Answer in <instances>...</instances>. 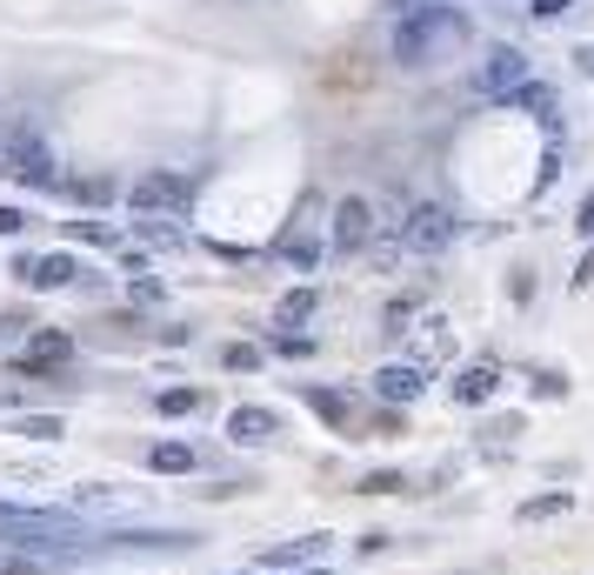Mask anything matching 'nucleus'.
Segmentation results:
<instances>
[{
    "instance_id": "nucleus-1",
    "label": "nucleus",
    "mask_w": 594,
    "mask_h": 575,
    "mask_svg": "<svg viewBox=\"0 0 594 575\" xmlns=\"http://www.w3.org/2000/svg\"><path fill=\"white\" fill-rule=\"evenodd\" d=\"M0 542L8 549H27L41 562H74V555H88L101 549V535L80 522L74 509H14V502H0Z\"/></svg>"
},
{
    "instance_id": "nucleus-2",
    "label": "nucleus",
    "mask_w": 594,
    "mask_h": 575,
    "mask_svg": "<svg viewBox=\"0 0 594 575\" xmlns=\"http://www.w3.org/2000/svg\"><path fill=\"white\" fill-rule=\"evenodd\" d=\"M461 41H468V14L448 8V0H421V8H401V21H394V34H388V47H394L401 67H428V60L455 54Z\"/></svg>"
},
{
    "instance_id": "nucleus-3",
    "label": "nucleus",
    "mask_w": 594,
    "mask_h": 575,
    "mask_svg": "<svg viewBox=\"0 0 594 575\" xmlns=\"http://www.w3.org/2000/svg\"><path fill=\"white\" fill-rule=\"evenodd\" d=\"M21 188H34V195H54L60 188V161H54V147L27 128V121H14L8 128V161H0Z\"/></svg>"
},
{
    "instance_id": "nucleus-4",
    "label": "nucleus",
    "mask_w": 594,
    "mask_h": 575,
    "mask_svg": "<svg viewBox=\"0 0 594 575\" xmlns=\"http://www.w3.org/2000/svg\"><path fill=\"white\" fill-rule=\"evenodd\" d=\"M401 241H407L414 255H441L448 241H455V208H441V201H414V208H407Z\"/></svg>"
},
{
    "instance_id": "nucleus-5",
    "label": "nucleus",
    "mask_w": 594,
    "mask_h": 575,
    "mask_svg": "<svg viewBox=\"0 0 594 575\" xmlns=\"http://www.w3.org/2000/svg\"><path fill=\"white\" fill-rule=\"evenodd\" d=\"M522 80H528V54H522V47H487V54H481V67H474V88H481L487 101L515 95Z\"/></svg>"
},
{
    "instance_id": "nucleus-6",
    "label": "nucleus",
    "mask_w": 594,
    "mask_h": 575,
    "mask_svg": "<svg viewBox=\"0 0 594 575\" xmlns=\"http://www.w3.org/2000/svg\"><path fill=\"white\" fill-rule=\"evenodd\" d=\"M127 201H134V214H175V208H188V181L167 175V168H154V175H141V181L127 188Z\"/></svg>"
},
{
    "instance_id": "nucleus-7",
    "label": "nucleus",
    "mask_w": 594,
    "mask_h": 575,
    "mask_svg": "<svg viewBox=\"0 0 594 575\" xmlns=\"http://www.w3.org/2000/svg\"><path fill=\"white\" fill-rule=\"evenodd\" d=\"M368 241H374V201L348 195L341 208H334V248H341V255H361Z\"/></svg>"
},
{
    "instance_id": "nucleus-8",
    "label": "nucleus",
    "mask_w": 594,
    "mask_h": 575,
    "mask_svg": "<svg viewBox=\"0 0 594 575\" xmlns=\"http://www.w3.org/2000/svg\"><path fill=\"white\" fill-rule=\"evenodd\" d=\"M227 435H234L240 449H261V442L281 435V416H274V408H261V401H240L234 416H227Z\"/></svg>"
},
{
    "instance_id": "nucleus-9",
    "label": "nucleus",
    "mask_w": 594,
    "mask_h": 575,
    "mask_svg": "<svg viewBox=\"0 0 594 575\" xmlns=\"http://www.w3.org/2000/svg\"><path fill=\"white\" fill-rule=\"evenodd\" d=\"M421 388H428V375L407 368V362H394V368H381V375H374V401H381V408H407Z\"/></svg>"
},
{
    "instance_id": "nucleus-10",
    "label": "nucleus",
    "mask_w": 594,
    "mask_h": 575,
    "mask_svg": "<svg viewBox=\"0 0 594 575\" xmlns=\"http://www.w3.org/2000/svg\"><path fill=\"white\" fill-rule=\"evenodd\" d=\"M327 555V535H294V542H281V549H261V568L274 575V568H314Z\"/></svg>"
},
{
    "instance_id": "nucleus-11",
    "label": "nucleus",
    "mask_w": 594,
    "mask_h": 575,
    "mask_svg": "<svg viewBox=\"0 0 594 575\" xmlns=\"http://www.w3.org/2000/svg\"><path fill=\"white\" fill-rule=\"evenodd\" d=\"M67 355H74V335H60V328H41V335L27 342V355H21V368H27V375H41V368H67Z\"/></svg>"
},
{
    "instance_id": "nucleus-12",
    "label": "nucleus",
    "mask_w": 594,
    "mask_h": 575,
    "mask_svg": "<svg viewBox=\"0 0 594 575\" xmlns=\"http://www.w3.org/2000/svg\"><path fill=\"white\" fill-rule=\"evenodd\" d=\"M14 275H21L27 288H67V281H74L80 268H74V255H27V262H21Z\"/></svg>"
},
{
    "instance_id": "nucleus-13",
    "label": "nucleus",
    "mask_w": 594,
    "mask_h": 575,
    "mask_svg": "<svg viewBox=\"0 0 594 575\" xmlns=\"http://www.w3.org/2000/svg\"><path fill=\"white\" fill-rule=\"evenodd\" d=\"M494 388H501V368L494 362H468L461 382H455V401L461 408H481V401H494Z\"/></svg>"
},
{
    "instance_id": "nucleus-14",
    "label": "nucleus",
    "mask_w": 594,
    "mask_h": 575,
    "mask_svg": "<svg viewBox=\"0 0 594 575\" xmlns=\"http://www.w3.org/2000/svg\"><path fill=\"white\" fill-rule=\"evenodd\" d=\"M307 408L327 422V429H355V401L341 388H307Z\"/></svg>"
},
{
    "instance_id": "nucleus-15",
    "label": "nucleus",
    "mask_w": 594,
    "mask_h": 575,
    "mask_svg": "<svg viewBox=\"0 0 594 575\" xmlns=\"http://www.w3.org/2000/svg\"><path fill=\"white\" fill-rule=\"evenodd\" d=\"M147 468H154V475H188V468H201V449H188V442H154V449H147Z\"/></svg>"
},
{
    "instance_id": "nucleus-16",
    "label": "nucleus",
    "mask_w": 594,
    "mask_h": 575,
    "mask_svg": "<svg viewBox=\"0 0 594 575\" xmlns=\"http://www.w3.org/2000/svg\"><path fill=\"white\" fill-rule=\"evenodd\" d=\"M314 308H321V288H288L274 301V328H301V321H314Z\"/></svg>"
},
{
    "instance_id": "nucleus-17",
    "label": "nucleus",
    "mask_w": 594,
    "mask_h": 575,
    "mask_svg": "<svg viewBox=\"0 0 594 575\" xmlns=\"http://www.w3.org/2000/svg\"><path fill=\"white\" fill-rule=\"evenodd\" d=\"M507 101H515L522 114H535V121H548V128H554V88H548V80H522V88L507 95Z\"/></svg>"
},
{
    "instance_id": "nucleus-18",
    "label": "nucleus",
    "mask_w": 594,
    "mask_h": 575,
    "mask_svg": "<svg viewBox=\"0 0 594 575\" xmlns=\"http://www.w3.org/2000/svg\"><path fill=\"white\" fill-rule=\"evenodd\" d=\"M574 509V496L568 488H554V496H528L522 509H515V522H554V516H568Z\"/></svg>"
},
{
    "instance_id": "nucleus-19",
    "label": "nucleus",
    "mask_w": 594,
    "mask_h": 575,
    "mask_svg": "<svg viewBox=\"0 0 594 575\" xmlns=\"http://www.w3.org/2000/svg\"><path fill=\"white\" fill-rule=\"evenodd\" d=\"M355 496H407V475L401 468H374V475L355 482Z\"/></svg>"
},
{
    "instance_id": "nucleus-20",
    "label": "nucleus",
    "mask_w": 594,
    "mask_h": 575,
    "mask_svg": "<svg viewBox=\"0 0 594 575\" xmlns=\"http://www.w3.org/2000/svg\"><path fill=\"white\" fill-rule=\"evenodd\" d=\"M154 408H160V416H194V408H201V388H160Z\"/></svg>"
},
{
    "instance_id": "nucleus-21",
    "label": "nucleus",
    "mask_w": 594,
    "mask_h": 575,
    "mask_svg": "<svg viewBox=\"0 0 594 575\" xmlns=\"http://www.w3.org/2000/svg\"><path fill=\"white\" fill-rule=\"evenodd\" d=\"M381 228H388V234H401V228H407V201H401V195H388V201L374 208V234H381Z\"/></svg>"
},
{
    "instance_id": "nucleus-22",
    "label": "nucleus",
    "mask_w": 594,
    "mask_h": 575,
    "mask_svg": "<svg viewBox=\"0 0 594 575\" xmlns=\"http://www.w3.org/2000/svg\"><path fill=\"white\" fill-rule=\"evenodd\" d=\"M14 429H21V435H34V442H60V422H54V416H21Z\"/></svg>"
},
{
    "instance_id": "nucleus-23",
    "label": "nucleus",
    "mask_w": 594,
    "mask_h": 575,
    "mask_svg": "<svg viewBox=\"0 0 594 575\" xmlns=\"http://www.w3.org/2000/svg\"><path fill=\"white\" fill-rule=\"evenodd\" d=\"M221 362H227V368H261V349H247V342H227V349H221Z\"/></svg>"
},
{
    "instance_id": "nucleus-24",
    "label": "nucleus",
    "mask_w": 594,
    "mask_h": 575,
    "mask_svg": "<svg viewBox=\"0 0 594 575\" xmlns=\"http://www.w3.org/2000/svg\"><path fill=\"white\" fill-rule=\"evenodd\" d=\"M74 234L94 241V248H114V228H108V221H74Z\"/></svg>"
},
{
    "instance_id": "nucleus-25",
    "label": "nucleus",
    "mask_w": 594,
    "mask_h": 575,
    "mask_svg": "<svg viewBox=\"0 0 594 575\" xmlns=\"http://www.w3.org/2000/svg\"><path fill=\"white\" fill-rule=\"evenodd\" d=\"M535 395H548V401H561V395H568V375H554V368H548V375H535Z\"/></svg>"
},
{
    "instance_id": "nucleus-26",
    "label": "nucleus",
    "mask_w": 594,
    "mask_h": 575,
    "mask_svg": "<svg viewBox=\"0 0 594 575\" xmlns=\"http://www.w3.org/2000/svg\"><path fill=\"white\" fill-rule=\"evenodd\" d=\"M455 575H507V562H501V555H487V562H468V568H455Z\"/></svg>"
},
{
    "instance_id": "nucleus-27",
    "label": "nucleus",
    "mask_w": 594,
    "mask_h": 575,
    "mask_svg": "<svg viewBox=\"0 0 594 575\" xmlns=\"http://www.w3.org/2000/svg\"><path fill=\"white\" fill-rule=\"evenodd\" d=\"M21 228H27V214H21V208H0V241L21 234Z\"/></svg>"
},
{
    "instance_id": "nucleus-28",
    "label": "nucleus",
    "mask_w": 594,
    "mask_h": 575,
    "mask_svg": "<svg viewBox=\"0 0 594 575\" xmlns=\"http://www.w3.org/2000/svg\"><path fill=\"white\" fill-rule=\"evenodd\" d=\"M134 301H141V308H154V301H160V281H147V275H141V281H134Z\"/></svg>"
},
{
    "instance_id": "nucleus-29",
    "label": "nucleus",
    "mask_w": 594,
    "mask_h": 575,
    "mask_svg": "<svg viewBox=\"0 0 594 575\" xmlns=\"http://www.w3.org/2000/svg\"><path fill=\"white\" fill-rule=\"evenodd\" d=\"M568 281H574V288H587V281H594V248H587V255L574 262V275H568Z\"/></svg>"
},
{
    "instance_id": "nucleus-30",
    "label": "nucleus",
    "mask_w": 594,
    "mask_h": 575,
    "mask_svg": "<svg viewBox=\"0 0 594 575\" xmlns=\"http://www.w3.org/2000/svg\"><path fill=\"white\" fill-rule=\"evenodd\" d=\"M568 14V0H535V21H561Z\"/></svg>"
},
{
    "instance_id": "nucleus-31",
    "label": "nucleus",
    "mask_w": 594,
    "mask_h": 575,
    "mask_svg": "<svg viewBox=\"0 0 594 575\" xmlns=\"http://www.w3.org/2000/svg\"><path fill=\"white\" fill-rule=\"evenodd\" d=\"M21 328H27L21 314H0V342H21Z\"/></svg>"
},
{
    "instance_id": "nucleus-32",
    "label": "nucleus",
    "mask_w": 594,
    "mask_h": 575,
    "mask_svg": "<svg viewBox=\"0 0 594 575\" xmlns=\"http://www.w3.org/2000/svg\"><path fill=\"white\" fill-rule=\"evenodd\" d=\"M574 221H581V234H594V188L581 195V214H574Z\"/></svg>"
},
{
    "instance_id": "nucleus-33",
    "label": "nucleus",
    "mask_w": 594,
    "mask_h": 575,
    "mask_svg": "<svg viewBox=\"0 0 594 575\" xmlns=\"http://www.w3.org/2000/svg\"><path fill=\"white\" fill-rule=\"evenodd\" d=\"M574 60H581V74H594V41H587V47H581Z\"/></svg>"
},
{
    "instance_id": "nucleus-34",
    "label": "nucleus",
    "mask_w": 594,
    "mask_h": 575,
    "mask_svg": "<svg viewBox=\"0 0 594 575\" xmlns=\"http://www.w3.org/2000/svg\"><path fill=\"white\" fill-rule=\"evenodd\" d=\"M8 128H14V121H8V114H0V161H8Z\"/></svg>"
},
{
    "instance_id": "nucleus-35",
    "label": "nucleus",
    "mask_w": 594,
    "mask_h": 575,
    "mask_svg": "<svg viewBox=\"0 0 594 575\" xmlns=\"http://www.w3.org/2000/svg\"><path fill=\"white\" fill-rule=\"evenodd\" d=\"M294 575H327V568H294Z\"/></svg>"
},
{
    "instance_id": "nucleus-36",
    "label": "nucleus",
    "mask_w": 594,
    "mask_h": 575,
    "mask_svg": "<svg viewBox=\"0 0 594 575\" xmlns=\"http://www.w3.org/2000/svg\"><path fill=\"white\" fill-rule=\"evenodd\" d=\"M401 8H421V0H401Z\"/></svg>"
}]
</instances>
